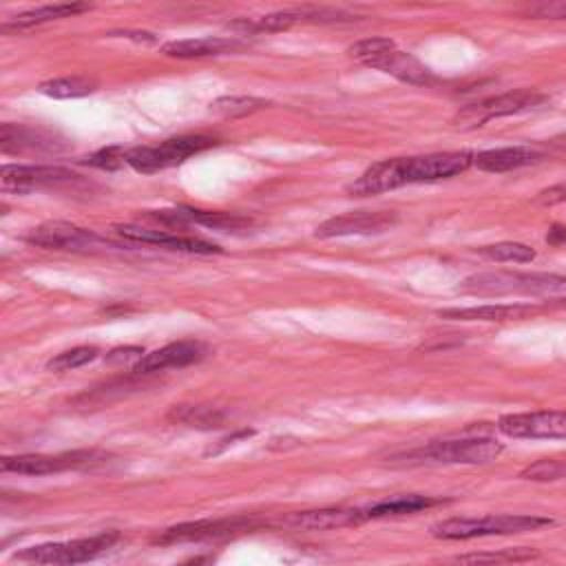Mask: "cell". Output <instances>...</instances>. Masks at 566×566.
Masks as SVG:
<instances>
[{
    "instance_id": "obj_32",
    "label": "cell",
    "mask_w": 566,
    "mask_h": 566,
    "mask_svg": "<svg viewBox=\"0 0 566 566\" xmlns=\"http://www.w3.org/2000/svg\"><path fill=\"white\" fill-rule=\"evenodd\" d=\"M564 475H566V462H559V460H537L520 473L522 480H533V482L559 480Z\"/></svg>"
},
{
    "instance_id": "obj_25",
    "label": "cell",
    "mask_w": 566,
    "mask_h": 566,
    "mask_svg": "<svg viewBox=\"0 0 566 566\" xmlns=\"http://www.w3.org/2000/svg\"><path fill=\"white\" fill-rule=\"evenodd\" d=\"M442 500H436V497H429V495H416V493H411V495H396V497L380 500V502L367 506L365 515H367V520L389 517V515H405V513H416V511L436 506Z\"/></svg>"
},
{
    "instance_id": "obj_5",
    "label": "cell",
    "mask_w": 566,
    "mask_h": 566,
    "mask_svg": "<svg viewBox=\"0 0 566 566\" xmlns=\"http://www.w3.org/2000/svg\"><path fill=\"white\" fill-rule=\"evenodd\" d=\"M546 102H548V97L544 93H537V91H531V88H517V91L484 97V99H478L473 104L462 106L453 115L451 124L460 130H473V128L484 126L491 119L526 113V111L539 108Z\"/></svg>"
},
{
    "instance_id": "obj_18",
    "label": "cell",
    "mask_w": 566,
    "mask_h": 566,
    "mask_svg": "<svg viewBox=\"0 0 566 566\" xmlns=\"http://www.w3.org/2000/svg\"><path fill=\"white\" fill-rule=\"evenodd\" d=\"M542 307L531 303H486V305H471V307H444L438 310V316L449 321H522L537 314Z\"/></svg>"
},
{
    "instance_id": "obj_31",
    "label": "cell",
    "mask_w": 566,
    "mask_h": 566,
    "mask_svg": "<svg viewBox=\"0 0 566 566\" xmlns=\"http://www.w3.org/2000/svg\"><path fill=\"white\" fill-rule=\"evenodd\" d=\"M537 553L531 548H506L500 553H471V555H458L455 562L462 564H484V562H526L535 559Z\"/></svg>"
},
{
    "instance_id": "obj_37",
    "label": "cell",
    "mask_w": 566,
    "mask_h": 566,
    "mask_svg": "<svg viewBox=\"0 0 566 566\" xmlns=\"http://www.w3.org/2000/svg\"><path fill=\"white\" fill-rule=\"evenodd\" d=\"M546 241L553 245H559L566 241V223H555L548 232H546Z\"/></svg>"
},
{
    "instance_id": "obj_13",
    "label": "cell",
    "mask_w": 566,
    "mask_h": 566,
    "mask_svg": "<svg viewBox=\"0 0 566 566\" xmlns=\"http://www.w3.org/2000/svg\"><path fill=\"white\" fill-rule=\"evenodd\" d=\"M24 241L31 245H38V248L73 250V252H84V250H95V248L108 245V241H104L93 230H84V228L66 223V221L40 223L38 228L29 230Z\"/></svg>"
},
{
    "instance_id": "obj_28",
    "label": "cell",
    "mask_w": 566,
    "mask_h": 566,
    "mask_svg": "<svg viewBox=\"0 0 566 566\" xmlns=\"http://www.w3.org/2000/svg\"><path fill=\"white\" fill-rule=\"evenodd\" d=\"M478 252L484 259L497 261V263H531L535 259V250L531 245L517 243V241H500V243L482 245V248H478Z\"/></svg>"
},
{
    "instance_id": "obj_12",
    "label": "cell",
    "mask_w": 566,
    "mask_h": 566,
    "mask_svg": "<svg viewBox=\"0 0 566 566\" xmlns=\"http://www.w3.org/2000/svg\"><path fill=\"white\" fill-rule=\"evenodd\" d=\"M80 175L64 166H44V164H4L0 170V181L4 190L31 192L40 188H53L77 181Z\"/></svg>"
},
{
    "instance_id": "obj_2",
    "label": "cell",
    "mask_w": 566,
    "mask_h": 566,
    "mask_svg": "<svg viewBox=\"0 0 566 566\" xmlns=\"http://www.w3.org/2000/svg\"><path fill=\"white\" fill-rule=\"evenodd\" d=\"M347 53L371 69H378L400 82L413 86H427L433 82L431 71L411 53L400 51L389 38H365L347 49Z\"/></svg>"
},
{
    "instance_id": "obj_26",
    "label": "cell",
    "mask_w": 566,
    "mask_h": 566,
    "mask_svg": "<svg viewBox=\"0 0 566 566\" xmlns=\"http://www.w3.org/2000/svg\"><path fill=\"white\" fill-rule=\"evenodd\" d=\"M168 420L197 429H217L223 424L226 416L219 409L206 405H175L168 413Z\"/></svg>"
},
{
    "instance_id": "obj_30",
    "label": "cell",
    "mask_w": 566,
    "mask_h": 566,
    "mask_svg": "<svg viewBox=\"0 0 566 566\" xmlns=\"http://www.w3.org/2000/svg\"><path fill=\"white\" fill-rule=\"evenodd\" d=\"M97 347H73V349H66L57 356H53L49 363H46V369L51 371H69V369H77L91 360L97 358Z\"/></svg>"
},
{
    "instance_id": "obj_27",
    "label": "cell",
    "mask_w": 566,
    "mask_h": 566,
    "mask_svg": "<svg viewBox=\"0 0 566 566\" xmlns=\"http://www.w3.org/2000/svg\"><path fill=\"white\" fill-rule=\"evenodd\" d=\"M38 91L46 97H53V99H75V97H86V95L95 93L97 82L88 80V77H80V75L55 77V80L42 82L38 86Z\"/></svg>"
},
{
    "instance_id": "obj_38",
    "label": "cell",
    "mask_w": 566,
    "mask_h": 566,
    "mask_svg": "<svg viewBox=\"0 0 566 566\" xmlns=\"http://www.w3.org/2000/svg\"><path fill=\"white\" fill-rule=\"evenodd\" d=\"M245 436H252V431L250 429H243V431H239V433H232V436H228V438H223L221 440V444L219 447H214V449H208L206 453H219L221 449H226L228 444H234V440H239V438H245Z\"/></svg>"
},
{
    "instance_id": "obj_14",
    "label": "cell",
    "mask_w": 566,
    "mask_h": 566,
    "mask_svg": "<svg viewBox=\"0 0 566 566\" xmlns=\"http://www.w3.org/2000/svg\"><path fill=\"white\" fill-rule=\"evenodd\" d=\"M396 221H398V217L391 210H356V212H345V214L323 221L321 226H316L314 234L318 239L376 234V232L389 230Z\"/></svg>"
},
{
    "instance_id": "obj_8",
    "label": "cell",
    "mask_w": 566,
    "mask_h": 566,
    "mask_svg": "<svg viewBox=\"0 0 566 566\" xmlns=\"http://www.w3.org/2000/svg\"><path fill=\"white\" fill-rule=\"evenodd\" d=\"M106 460L102 451H71L60 455L44 453H22L2 458V471L20 473V475H51L69 469H91Z\"/></svg>"
},
{
    "instance_id": "obj_1",
    "label": "cell",
    "mask_w": 566,
    "mask_h": 566,
    "mask_svg": "<svg viewBox=\"0 0 566 566\" xmlns=\"http://www.w3.org/2000/svg\"><path fill=\"white\" fill-rule=\"evenodd\" d=\"M460 292L478 296H504L526 294L546 301H566V276L551 272H517V270H491L467 276L460 283Z\"/></svg>"
},
{
    "instance_id": "obj_17",
    "label": "cell",
    "mask_w": 566,
    "mask_h": 566,
    "mask_svg": "<svg viewBox=\"0 0 566 566\" xmlns=\"http://www.w3.org/2000/svg\"><path fill=\"white\" fill-rule=\"evenodd\" d=\"M161 223L168 226H188L197 223L212 230H241L252 226L250 217L237 212H212V210H195V208H172V210H157L153 214Z\"/></svg>"
},
{
    "instance_id": "obj_29",
    "label": "cell",
    "mask_w": 566,
    "mask_h": 566,
    "mask_svg": "<svg viewBox=\"0 0 566 566\" xmlns=\"http://www.w3.org/2000/svg\"><path fill=\"white\" fill-rule=\"evenodd\" d=\"M263 106H268L265 99L250 97V95H223L210 102V111L223 117H243L254 111H261Z\"/></svg>"
},
{
    "instance_id": "obj_4",
    "label": "cell",
    "mask_w": 566,
    "mask_h": 566,
    "mask_svg": "<svg viewBox=\"0 0 566 566\" xmlns=\"http://www.w3.org/2000/svg\"><path fill=\"white\" fill-rule=\"evenodd\" d=\"M504 451L502 442L495 438H460V440H438L427 447H418L405 451L396 458L420 464V462H436V464H486L495 460Z\"/></svg>"
},
{
    "instance_id": "obj_36",
    "label": "cell",
    "mask_w": 566,
    "mask_h": 566,
    "mask_svg": "<svg viewBox=\"0 0 566 566\" xmlns=\"http://www.w3.org/2000/svg\"><path fill=\"white\" fill-rule=\"evenodd\" d=\"M142 354H144L142 347H117V349H113V352L106 354V360H108V363H122V360H130V358H137V360H139Z\"/></svg>"
},
{
    "instance_id": "obj_22",
    "label": "cell",
    "mask_w": 566,
    "mask_h": 566,
    "mask_svg": "<svg viewBox=\"0 0 566 566\" xmlns=\"http://www.w3.org/2000/svg\"><path fill=\"white\" fill-rule=\"evenodd\" d=\"M245 44L237 38H217V35H206V38H186V40H170L161 46V53L168 57H208V55H223L230 51H239Z\"/></svg>"
},
{
    "instance_id": "obj_20",
    "label": "cell",
    "mask_w": 566,
    "mask_h": 566,
    "mask_svg": "<svg viewBox=\"0 0 566 566\" xmlns=\"http://www.w3.org/2000/svg\"><path fill=\"white\" fill-rule=\"evenodd\" d=\"M117 234L130 241H139V243H155L168 250H179V252H192V254H217L221 252L219 245L203 241V239H195V237H179L172 232H164V230H148V228H139V226H115Z\"/></svg>"
},
{
    "instance_id": "obj_16",
    "label": "cell",
    "mask_w": 566,
    "mask_h": 566,
    "mask_svg": "<svg viewBox=\"0 0 566 566\" xmlns=\"http://www.w3.org/2000/svg\"><path fill=\"white\" fill-rule=\"evenodd\" d=\"M206 354H208V347L201 340H192V338L175 340L155 352L144 354L133 365V374L142 376V374H157V371H166V369H179V367L199 363Z\"/></svg>"
},
{
    "instance_id": "obj_3",
    "label": "cell",
    "mask_w": 566,
    "mask_h": 566,
    "mask_svg": "<svg viewBox=\"0 0 566 566\" xmlns=\"http://www.w3.org/2000/svg\"><path fill=\"white\" fill-rule=\"evenodd\" d=\"M553 520L544 515H524V513H500L482 517H451L431 526V535L440 539H473L486 535H511L524 531H537L551 526Z\"/></svg>"
},
{
    "instance_id": "obj_24",
    "label": "cell",
    "mask_w": 566,
    "mask_h": 566,
    "mask_svg": "<svg viewBox=\"0 0 566 566\" xmlns=\"http://www.w3.org/2000/svg\"><path fill=\"white\" fill-rule=\"evenodd\" d=\"M316 15H321V11H276V13H268V15H259V18H243L230 24L232 31L239 33H276V31H285L290 27H294L296 22H305V20H318Z\"/></svg>"
},
{
    "instance_id": "obj_23",
    "label": "cell",
    "mask_w": 566,
    "mask_h": 566,
    "mask_svg": "<svg viewBox=\"0 0 566 566\" xmlns=\"http://www.w3.org/2000/svg\"><path fill=\"white\" fill-rule=\"evenodd\" d=\"M91 9H93V2H88V0L55 2V4L38 7V9H31V11H24L20 15H13L11 20H7L2 24V31L4 33L24 31V29H31V27H38V24H44V22H53V20H60V18H71V15L91 11Z\"/></svg>"
},
{
    "instance_id": "obj_11",
    "label": "cell",
    "mask_w": 566,
    "mask_h": 566,
    "mask_svg": "<svg viewBox=\"0 0 566 566\" xmlns=\"http://www.w3.org/2000/svg\"><path fill=\"white\" fill-rule=\"evenodd\" d=\"M263 522L254 517H226V520H199V522H184L170 526L153 537L155 544H177V542H201V539H217L228 537L245 531L259 528Z\"/></svg>"
},
{
    "instance_id": "obj_6",
    "label": "cell",
    "mask_w": 566,
    "mask_h": 566,
    "mask_svg": "<svg viewBox=\"0 0 566 566\" xmlns=\"http://www.w3.org/2000/svg\"><path fill=\"white\" fill-rule=\"evenodd\" d=\"M217 142L208 135H179L164 139L155 146H137L126 150V166L137 172H157L186 161L188 157L214 146Z\"/></svg>"
},
{
    "instance_id": "obj_21",
    "label": "cell",
    "mask_w": 566,
    "mask_h": 566,
    "mask_svg": "<svg viewBox=\"0 0 566 566\" xmlns=\"http://www.w3.org/2000/svg\"><path fill=\"white\" fill-rule=\"evenodd\" d=\"M544 159V153L531 146H504L473 155V164L484 172H509Z\"/></svg>"
},
{
    "instance_id": "obj_7",
    "label": "cell",
    "mask_w": 566,
    "mask_h": 566,
    "mask_svg": "<svg viewBox=\"0 0 566 566\" xmlns=\"http://www.w3.org/2000/svg\"><path fill=\"white\" fill-rule=\"evenodd\" d=\"M117 539H119L117 531H102L97 535L82 537V539L31 546L18 553L15 559L33 562V564H82L106 553Z\"/></svg>"
},
{
    "instance_id": "obj_35",
    "label": "cell",
    "mask_w": 566,
    "mask_h": 566,
    "mask_svg": "<svg viewBox=\"0 0 566 566\" xmlns=\"http://www.w3.org/2000/svg\"><path fill=\"white\" fill-rule=\"evenodd\" d=\"M535 201L539 206H557V203H564L566 201V184H555L551 188H544Z\"/></svg>"
},
{
    "instance_id": "obj_10",
    "label": "cell",
    "mask_w": 566,
    "mask_h": 566,
    "mask_svg": "<svg viewBox=\"0 0 566 566\" xmlns=\"http://www.w3.org/2000/svg\"><path fill=\"white\" fill-rule=\"evenodd\" d=\"M471 164H473V155L464 153V150L400 157L402 184L407 186V184L449 179V177H455V175L464 172Z\"/></svg>"
},
{
    "instance_id": "obj_19",
    "label": "cell",
    "mask_w": 566,
    "mask_h": 566,
    "mask_svg": "<svg viewBox=\"0 0 566 566\" xmlns=\"http://www.w3.org/2000/svg\"><path fill=\"white\" fill-rule=\"evenodd\" d=\"M365 509H312V511H296L283 517V524L301 531H332L356 526L365 522Z\"/></svg>"
},
{
    "instance_id": "obj_15",
    "label": "cell",
    "mask_w": 566,
    "mask_h": 566,
    "mask_svg": "<svg viewBox=\"0 0 566 566\" xmlns=\"http://www.w3.org/2000/svg\"><path fill=\"white\" fill-rule=\"evenodd\" d=\"M66 146L55 133L27 124H2L0 126V150L4 155H42L57 153Z\"/></svg>"
},
{
    "instance_id": "obj_33",
    "label": "cell",
    "mask_w": 566,
    "mask_h": 566,
    "mask_svg": "<svg viewBox=\"0 0 566 566\" xmlns=\"http://www.w3.org/2000/svg\"><path fill=\"white\" fill-rule=\"evenodd\" d=\"M88 166L102 168V170H115L122 168L126 164V150L119 146H111V148H102L97 153H93L91 157H86Z\"/></svg>"
},
{
    "instance_id": "obj_9",
    "label": "cell",
    "mask_w": 566,
    "mask_h": 566,
    "mask_svg": "<svg viewBox=\"0 0 566 566\" xmlns=\"http://www.w3.org/2000/svg\"><path fill=\"white\" fill-rule=\"evenodd\" d=\"M497 431L515 440H566V411L506 413L497 420Z\"/></svg>"
},
{
    "instance_id": "obj_34",
    "label": "cell",
    "mask_w": 566,
    "mask_h": 566,
    "mask_svg": "<svg viewBox=\"0 0 566 566\" xmlns=\"http://www.w3.org/2000/svg\"><path fill=\"white\" fill-rule=\"evenodd\" d=\"M531 13L542 18H566V0H542Z\"/></svg>"
}]
</instances>
